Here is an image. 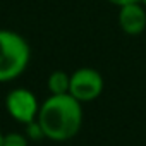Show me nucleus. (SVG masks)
<instances>
[{"instance_id":"obj_1","label":"nucleus","mask_w":146,"mask_h":146,"mask_svg":"<svg viewBox=\"0 0 146 146\" xmlns=\"http://www.w3.org/2000/svg\"><path fill=\"white\" fill-rule=\"evenodd\" d=\"M38 124L43 136L52 141H69L81 129L83 108L81 102L70 93L52 95L38 112Z\"/></svg>"},{"instance_id":"obj_2","label":"nucleus","mask_w":146,"mask_h":146,"mask_svg":"<svg viewBox=\"0 0 146 146\" xmlns=\"http://www.w3.org/2000/svg\"><path fill=\"white\" fill-rule=\"evenodd\" d=\"M29 45L19 33L0 29V83L21 76L29 64Z\"/></svg>"},{"instance_id":"obj_3","label":"nucleus","mask_w":146,"mask_h":146,"mask_svg":"<svg viewBox=\"0 0 146 146\" xmlns=\"http://www.w3.org/2000/svg\"><path fill=\"white\" fill-rule=\"evenodd\" d=\"M102 91H103V78L96 69L83 67L78 69L74 74H70L69 93L81 103L96 100L102 95Z\"/></svg>"},{"instance_id":"obj_4","label":"nucleus","mask_w":146,"mask_h":146,"mask_svg":"<svg viewBox=\"0 0 146 146\" xmlns=\"http://www.w3.org/2000/svg\"><path fill=\"white\" fill-rule=\"evenodd\" d=\"M5 105H7L9 113L23 124L35 122V117H38V112H40L35 93H31L26 88L12 90L5 100Z\"/></svg>"},{"instance_id":"obj_5","label":"nucleus","mask_w":146,"mask_h":146,"mask_svg":"<svg viewBox=\"0 0 146 146\" xmlns=\"http://www.w3.org/2000/svg\"><path fill=\"white\" fill-rule=\"evenodd\" d=\"M119 26L129 36H137L146 28V11L141 2L119 7Z\"/></svg>"},{"instance_id":"obj_6","label":"nucleus","mask_w":146,"mask_h":146,"mask_svg":"<svg viewBox=\"0 0 146 146\" xmlns=\"http://www.w3.org/2000/svg\"><path fill=\"white\" fill-rule=\"evenodd\" d=\"M46 86L50 90L52 95H64V93H69V88H70V76L64 70H53L52 74L48 76V81H46Z\"/></svg>"},{"instance_id":"obj_7","label":"nucleus","mask_w":146,"mask_h":146,"mask_svg":"<svg viewBox=\"0 0 146 146\" xmlns=\"http://www.w3.org/2000/svg\"><path fill=\"white\" fill-rule=\"evenodd\" d=\"M4 146H28V139L19 132L4 134Z\"/></svg>"},{"instance_id":"obj_8","label":"nucleus","mask_w":146,"mask_h":146,"mask_svg":"<svg viewBox=\"0 0 146 146\" xmlns=\"http://www.w3.org/2000/svg\"><path fill=\"white\" fill-rule=\"evenodd\" d=\"M110 4H113V5H117V7H122V5H125V4H132V2H141V0H108Z\"/></svg>"},{"instance_id":"obj_9","label":"nucleus","mask_w":146,"mask_h":146,"mask_svg":"<svg viewBox=\"0 0 146 146\" xmlns=\"http://www.w3.org/2000/svg\"><path fill=\"white\" fill-rule=\"evenodd\" d=\"M0 146H4V134L0 132Z\"/></svg>"},{"instance_id":"obj_10","label":"nucleus","mask_w":146,"mask_h":146,"mask_svg":"<svg viewBox=\"0 0 146 146\" xmlns=\"http://www.w3.org/2000/svg\"><path fill=\"white\" fill-rule=\"evenodd\" d=\"M141 4H143V5H144V7H146V0H141Z\"/></svg>"}]
</instances>
